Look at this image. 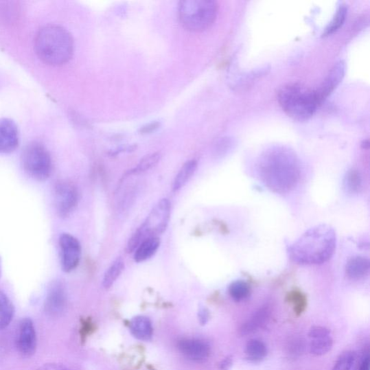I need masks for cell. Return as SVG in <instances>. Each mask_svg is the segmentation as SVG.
Masks as SVG:
<instances>
[{
  "mask_svg": "<svg viewBox=\"0 0 370 370\" xmlns=\"http://www.w3.org/2000/svg\"><path fill=\"white\" fill-rule=\"evenodd\" d=\"M344 185L348 194H358L362 187V178L360 172L358 170H350L345 177Z\"/></svg>",
  "mask_w": 370,
  "mask_h": 370,
  "instance_id": "25",
  "label": "cell"
},
{
  "mask_svg": "<svg viewBox=\"0 0 370 370\" xmlns=\"http://www.w3.org/2000/svg\"><path fill=\"white\" fill-rule=\"evenodd\" d=\"M36 332L32 319H23L19 325L16 338V347L23 358H29L32 356L36 349Z\"/></svg>",
  "mask_w": 370,
  "mask_h": 370,
  "instance_id": "10",
  "label": "cell"
},
{
  "mask_svg": "<svg viewBox=\"0 0 370 370\" xmlns=\"http://www.w3.org/2000/svg\"><path fill=\"white\" fill-rule=\"evenodd\" d=\"M232 361L231 356L225 358L220 364V369L222 370H228L232 365Z\"/></svg>",
  "mask_w": 370,
  "mask_h": 370,
  "instance_id": "35",
  "label": "cell"
},
{
  "mask_svg": "<svg viewBox=\"0 0 370 370\" xmlns=\"http://www.w3.org/2000/svg\"><path fill=\"white\" fill-rule=\"evenodd\" d=\"M336 248V235L328 225L314 227L289 246L294 262L301 265L322 264L330 259Z\"/></svg>",
  "mask_w": 370,
  "mask_h": 370,
  "instance_id": "2",
  "label": "cell"
},
{
  "mask_svg": "<svg viewBox=\"0 0 370 370\" xmlns=\"http://www.w3.org/2000/svg\"><path fill=\"white\" fill-rule=\"evenodd\" d=\"M67 292L61 281L53 282L49 288L45 301V312L51 317H58L67 307Z\"/></svg>",
  "mask_w": 370,
  "mask_h": 370,
  "instance_id": "11",
  "label": "cell"
},
{
  "mask_svg": "<svg viewBox=\"0 0 370 370\" xmlns=\"http://www.w3.org/2000/svg\"><path fill=\"white\" fill-rule=\"evenodd\" d=\"M125 268L124 260L121 257H118L115 260L113 264L109 267L106 271L102 285L104 289L108 290L109 288H111L118 278L120 277L123 270Z\"/></svg>",
  "mask_w": 370,
  "mask_h": 370,
  "instance_id": "23",
  "label": "cell"
},
{
  "mask_svg": "<svg viewBox=\"0 0 370 370\" xmlns=\"http://www.w3.org/2000/svg\"><path fill=\"white\" fill-rule=\"evenodd\" d=\"M287 301L293 305L297 315L303 314L308 305L305 295L299 291H293L287 296Z\"/></svg>",
  "mask_w": 370,
  "mask_h": 370,
  "instance_id": "28",
  "label": "cell"
},
{
  "mask_svg": "<svg viewBox=\"0 0 370 370\" xmlns=\"http://www.w3.org/2000/svg\"><path fill=\"white\" fill-rule=\"evenodd\" d=\"M93 326L91 321H86L82 324V327L80 329V335L82 339H85V338L91 334V332L92 331Z\"/></svg>",
  "mask_w": 370,
  "mask_h": 370,
  "instance_id": "31",
  "label": "cell"
},
{
  "mask_svg": "<svg viewBox=\"0 0 370 370\" xmlns=\"http://www.w3.org/2000/svg\"><path fill=\"white\" fill-rule=\"evenodd\" d=\"M348 12V7L345 4H341L337 9L335 15L330 23L326 26L322 36H330L337 32L344 24Z\"/></svg>",
  "mask_w": 370,
  "mask_h": 370,
  "instance_id": "24",
  "label": "cell"
},
{
  "mask_svg": "<svg viewBox=\"0 0 370 370\" xmlns=\"http://www.w3.org/2000/svg\"><path fill=\"white\" fill-rule=\"evenodd\" d=\"M258 175L266 186L277 194L293 189L300 176V164L293 150L284 146H273L259 156Z\"/></svg>",
  "mask_w": 370,
  "mask_h": 370,
  "instance_id": "1",
  "label": "cell"
},
{
  "mask_svg": "<svg viewBox=\"0 0 370 370\" xmlns=\"http://www.w3.org/2000/svg\"><path fill=\"white\" fill-rule=\"evenodd\" d=\"M170 213L171 204L169 200H160L130 239L127 246L128 253L134 252L146 240L158 238V235L162 234L168 226Z\"/></svg>",
  "mask_w": 370,
  "mask_h": 370,
  "instance_id": "6",
  "label": "cell"
},
{
  "mask_svg": "<svg viewBox=\"0 0 370 370\" xmlns=\"http://www.w3.org/2000/svg\"><path fill=\"white\" fill-rule=\"evenodd\" d=\"M369 271V259L356 256L351 258L346 266V273L348 277L354 280H359L368 275Z\"/></svg>",
  "mask_w": 370,
  "mask_h": 370,
  "instance_id": "16",
  "label": "cell"
},
{
  "mask_svg": "<svg viewBox=\"0 0 370 370\" xmlns=\"http://www.w3.org/2000/svg\"><path fill=\"white\" fill-rule=\"evenodd\" d=\"M60 262L66 273L74 270L79 265L81 257V245L74 236L64 233L59 240Z\"/></svg>",
  "mask_w": 370,
  "mask_h": 370,
  "instance_id": "9",
  "label": "cell"
},
{
  "mask_svg": "<svg viewBox=\"0 0 370 370\" xmlns=\"http://www.w3.org/2000/svg\"><path fill=\"white\" fill-rule=\"evenodd\" d=\"M267 353L266 345L259 340H250L245 347L246 359L251 362L262 361L266 358Z\"/></svg>",
  "mask_w": 370,
  "mask_h": 370,
  "instance_id": "20",
  "label": "cell"
},
{
  "mask_svg": "<svg viewBox=\"0 0 370 370\" xmlns=\"http://www.w3.org/2000/svg\"><path fill=\"white\" fill-rule=\"evenodd\" d=\"M35 49L38 58L45 63L53 66L62 65L73 57V38L61 26L47 25L37 34Z\"/></svg>",
  "mask_w": 370,
  "mask_h": 370,
  "instance_id": "3",
  "label": "cell"
},
{
  "mask_svg": "<svg viewBox=\"0 0 370 370\" xmlns=\"http://www.w3.org/2000/svg\"><path fill=\"white\" fill-rule=\"evenodd\" d=\"M38 370H69L67 367L59 365V364H54V363H50V364H46L42 367H41Z\"/></svg>",
  "mask_w": 370,
  "mask_h": 370,
  "instance_id": "33",
  "label": "cell"
},
{
  "mask_svg": "<svg viewBox=\"0 0 370 370\" xmlns=\"http://www.w3.org/2000/svg\"><path fill=\"white\" fill-rule=\"evenodd\" d=\"M25 172L37 181H45L52 170L51 156L47 148L38 143L25 147L22 155Z\"/></svg>",
  "mask_w": 370,
  "mask_h": 370,
  "instance_id": "7",
  "label": "cell"
},
{
  "mask_svg": "<svg viewBox=\"0 0 370 370\" xmlns=\"http://www.w3.org/2000/svg\"><path fill=\"white\" fill-rule=\"evenodd\" d=\"M346 73V64L344 61L336 62L329 71L322 84L319 89H315L319 100L322 104L340 84Z\"/></svg>",
  "mask_w": 370,
  "mask_h": 370,
  "instance_id": "14",
  "label": "cell"
},
{
  "mask_svg": "<svg viewBox=\"0 0 370 370\" xmlns=\"http://www.w3.org/2000/svg\"><path fill=\"white\" fill-rule=\"evenodd\" d=\"M278 102L288 116L299 122L310 119L321 104L315 90L298 84L281 88L278 93Z\"/></svg>",
  "mask_w": 370,
  "mask_h": 370,
  "instance_id": "4",
  "label": "cell"
},
{
  "mask_svg": "<svg viewBox=\"0 0 370 370\" xmlns=\"http://www.w3.org/2000/svg\"><path fill=\"white\" fill-rule=\"evenodd\" d=\"M159 153L150 154L143 157L135 168L129 172L130 174H139L152 169L161 160Z\"/></svg>",
  "mask_w": 370,
  "mask_h": 370,
  "instance_id": "27",
  "label": "cell"
},
{
  "mask_svg": "<svg viewBox=\"0 0 370 370\" xmlns=\"http://www.w3.org/2000/svg\"><path fill=\"white\" fill-rule=\"evenodd\" d=\"M160 244L161 241L159 238H149L143 241L135 251V262L142 263L152 257L159 250Z\"/></svg>",
  "mask_w": 370,
  "mask_h": 370,
  "instance_id": "18",
  "label": "cell"
},
{
  "mask_svg": "<svg viewBox=\"0 0 370 370\" xmlns=\"http://www.w3.org/2000/svg\"><path fill=\"white\" fill-rule=\"evenodd\" d=\"M19 143V130L15 122L6 118L0 119V154H10Z\"/></svg>",
  "mask_w": 370,
  "mask_h": 370,
  "instance_id": "15",
  "label": "cell"
},
{
  "mask_svg": "<svg viewBox=\"0 0 370 370\" xmlns=\"http://www.w3.org/2000/svg\"><path fill=\"white\" fill-rule=\"evenodd\" d=\"M358 359V355L354 351H346L340 355L333 370H353Z\"/></svg>",
  "mask_w": 370,
  "mask_h": 370,
  "instance_id": "29",
  "label": "cell"
},
{
  "mask_svg": "<svg viewBox=\"0 0 370 370\" xmlns=\"http://www.w3.org/2000/svg\"><path fill=\"white\" fill-rule=\"evenodd\" d=\"M210 314L208 309L203 308L199 310L198 318L202 325L207 324L209 320Z\"/></svg>",
  "mask_w": 370,
  "mask_h": 370,
  "instance_id": "32",
  "label": "cell"
},
{
  "mask_svg": "<svg viewBox=\"0 0 370 370\" xmlns=\"http://www.w3.org/2000/svg\"><path fill=\"white\" fill-rule=\"evenodd\" d=\"M269 315L270 311L268 308L259 310L250 320L242 325L240 334L244 336L248 335L257 331L258 328L262 327L268 322Z\"/></svg>",
  "mask_w": 370,
  "mask_h": 370,
  "instance_id": "19",
  "label": "cell"
},
{
  "mask_svg": "<svg viewBox=\"0 0 370 370\" xmlns=\"http://www.w3.org/2000/svg\"><path fill=\"white\" fill-rule=\"evenodd\" d=\"M14 306L8 297L0 292V330L6 328L14 316Z\"/></svg>",
  "mask_w": 370,
  "mask_h": 370,
  "instance_id": "22",
  "label": "cell"
},
{
  "mask_svg": "<svg viewBox=\"0 0 370 370\" xmlns=\"http://www.w3.org/2000/svg\"><path fill=\"white\" fill-rule=\"evenodd\" d=\"M218 3L214 0H183L178 8L184 28L192 32L207 30L215 22Z\"/></svg>",
  "mask_w": 370,
  "mask_h": 370,
  "instance_id": "5",
  "label": "cell"
},
{
  "mask_svg": "<svg viewBox=\"0 0 370 370\" xmlns=\"http://www.w3.org/2000/svg\"><path fill=\"white\" fill-rule=\"evenodd\" d=\"M1 265V264H0ZM0 268H1V266H0ZM0 274H1V269H0Z\"/></svg>",
  "mask_w": 370,
  "mask_h": 370,
  "instance_id": "36",
  "label": "cell"
},
{
  "mask_svg": "<svg viewBox=\"0 0 370 370\" xmlns=\"http://www.w3.org/2000/svg\"><path fill=\"white\" fill-rule=\"evenodd\" d=\"M251 292L250 285L242 280L232 282L229 287L230 297L238 303L248 299L251 295Z\"/></svg>",
  "mask_w": 370,
  "mask_h": 370,
  "instance_id": "26",
  "label": "cell"
},
{
  "mask_svg": "<svg viewBox=\"0 0 370 370\" xmlns=\"http://www.w3.org/2000/svg\"><path fill=\"white\" fill-rule=\"evenodd\" d=\"M54 207L62 218L70 216L76 209L79 194L77 187L70 182L58 183L54 192Z\"/></svg>",
  "mask_w": 370,
  "mask_h": 370,
  "instance_id": "8",
  "label": "cell"
},
{
  "mask_svg": "<svg viewBox=\"0 0 370 370\" xmlns=\"http://www.w3.org/2000/svg\"><path fill=\"white\" fill-rule=\"evenodd\" d=\"M370 359L369 354H366L360 364L358 370H369Z\"/></svg>",
  "mask_w": 370,
  "mask_h": 370,
  "instance_id": "34",
  "label": "cell"
},
{
  "mask_svg": "<svg viewBox=\"0 0 370 370\" xmlns=\"http://www.w3.org/2000/svg\"><path fill=\"white\" fill-rule=\"evenodd\" d=\"M130 328L132 334L141 340H149L153 336L152 323L145 316L134 318L130 322Z\"/></svg>",
  "mask_w": 370,
  "mask_h": 370,
  "instance_id": "17",
  "label": "cell"
},
{
  "mask_svg": "<svg viewBox=\"0 0 370 370\" xmlns=\"http://www.w3.org/2000/svg\"><path fill=\"white\" fill-rule=\"evenodd\" d=\"M178 349L189 360L203 362L209 358L211 348L207 342L200 339H185L178 343Z\"/></svg>",
  "mask_w": 370,
  "mask_h": 370,
  "instance_id": "13",
  "label": "cell"
},
{
  "mask_svg": "<svg viewBox=\"0 0 370 370\" xmlns=\"http://www.w3.org/2000/svg\"><path fill=\"white\" fill-rule=\"evenodd\" d=\"M197 168V161L194 159L187 161L175 177L173 183V190L177 192L181 189L195 174Z\"/></svg>",
  "mask_w": 370,
  "mask_h": 370,
  "instance_id": "21",
  "label": "cell"
},
{
  "mask_svg": "<svg viewBox=\"0 0 370 370\" xmlns=\"http://www.w3.org/2000/svg\"><path fill=\"white\" fill-rule=\"evenodd\" d=\"M161 126V123L159 122H153L149 123V124L143 126L139 132L141 134L145 135L148 133H152L159 129Z\"/></svg>",
  "mask_w": 370,
  "mask_h": 370,
  "instance_id": "30",
  "label": "cell"
},
{
  "mask_svg": "<svg viewBox=\"0 0 370 370\" xmlns=\"http://www.w3.org/2000/svg\"><path fill=\"white\" fill-rule=\"evenodd\" d=\"M310 338V351L315 356H321L330 351L333 347L334 340L329 329L315 325L309 332Z\"/></svg>",
  "mask_w": 370,
  "mask_h": 370,
  "instance_id": "12",
  "label": "cell"
}]
</instances>
